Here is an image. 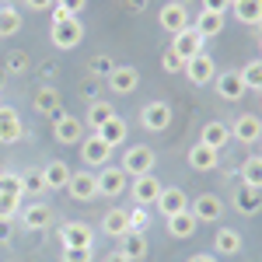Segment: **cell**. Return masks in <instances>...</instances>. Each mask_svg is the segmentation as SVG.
Listing matches in <instances>:
<instances>
[{
  "label": "cell",
  "instance_id": "1",
  "mask_svg": "<svg viewBox=\"0 0 262 262\" xmlns=\"http://www.w3.org/2000/svg\"><path fill=\"white\" fill-rule=\"evenodd\" d=\"M154 164H158V154H154L147 143H133L129 150H122V164H119V168L126 171V175L137 179V175H150Z\"/></svg>",
  "mask_w": 262,
  "mask_h": 262
},
{
  "label": "cell",
  "instance_id": "2",
  "mask_svg": "<svg viewBox=\"0 0 262 262\" xmlns=\"http://www.w3.org/2000/svg\"><path fill=\"white\" fill-rule=\"evenodd\" d=\"M49 42L67 53V49H77L84 42V25L81 18H67V21H53V28H49Z\"/></svg>",
  "mask_w": 262,
  "mask_h": 262
},
{
  "label": "cell",
  "instance_id": "3",
  "mask_svg": "<svg viewBox=\"0 0 262 262\" xmlns=\"http://www.w3.org/2000/svg\"><path fill=\"white\" fill-rule=\"evenodd\" d=\"M67 196L77 203H91L98 200V179H95V171H70V182H67Z\"/></svg>",
  "mask_w": 262,
  "mask_h": 262
},
{
  "label": "cell",
  "instance_id": "4",
  "mask_svg": "<svg viewBox=\"0 0 262 262\" xmlns=\"http://www.w3.org/2000/svg\"><path fill=\"white\" fill-rule=\"evenodd\" d=\"M231 126V140L245 143V147H252V143L262 140V119L255 116V112H242L234 122H227Z\"/></svg>",
  "mask_w": 262,
  "mask_h": 262
},
{
  "label": "cell",
  "instance_id": "5",
  "mask_svg": "<svg viewBox=\"0 0 262 262\" xmlns=\"http://www.w3.org/2000/svg\"><path fill=\"white\" fill-rule=\"evenodd\" d=\"M140 126L147 133H164L171 126V105L168 101H147L140 108Z\"/></svg>",
  "mask_w": 262,
  "mask_h": 262
},
{
  "label": "cell",
  "instance_id": "6",
  "mask_svg": "<svg viewBox=\"0 0 262 262\" xmlns=\"http://www.w3.org/2000/svg\"><path fill=\"white\" fill-rule=\"evenodd\" d=\"M95 179H98V196H105V200H119L129 185V175L122 168H112V164H105Z\"/></svg>",
  "mask_w": 262,
  "mask_h": 262
},
{
  "label": "cell",
  "instance_id": "7",
  "mask_svg": "<svg viewBox=\"0 0 262 262\" xmlns=\"http://www.w3.org/2000/svg\"><path fill=\"white\" fill-rule=\"evenodd\" d=\"M105 81H108V91H112V95H133V91L140 88V70L129 67V63H116Z\"/></svg>",
  "mask_w": 262,
  "mask_h": 262
},
{
  "label": "cell",
  "instance_id": "8",
  "mask_svg": "<svg viewBox=\"0 0 262 262\" xmlns=\"http://www.w3.org/2000/svg\"><path fill=\"white\" fill-rule=\"evenodd\" d=\"M53 137H56V143H63V147L81 143L84 140V119L70 116V112H60L56 122H53Z\"/></svg>",
  "mask_w": 262,
  "mask_h": 262
},
{
  "label": "cell",
  "instance_id": "9",
  "mask_svg": "<svg viewBox=\"0 0 262 262\" xmlns=\"http://www.w3.org/2000/svg\"><path fill=\"white\" fill-rule=\"evenodd\" d=\"M158 25H161V32H168V35L185 32V28H189V11H185V4L168 0L161 11H158Z\"/></svg>",
  "mask_w": 262,
  "mask_h": 262
},
{
  "label": "cell",
  "instance_id": "10",
  "mask_svg": "<svg viewBox=\"0 0 262 262\" xmlns=\"http://www.w3.org/2000/svg\"><path fill=\"white\" fill-rule=\"evenodd\" d=\"M185 77H189V84H196V88H206V84H213V77H217L213 56H210V53L203 49L200 56L185 60Z\"/></svg>",
  "mask_w": 262,
  "mask_h": 262
},
{
  "label": "cell",
  "instance_id": "11",
  "mask_svg": "<svg viewBox=\"0 0 262 262\" xmlns=\"http://www.w3.org/2000/svg\"><path fill=\"white\" fill-rule=\"evenodd\" d=\"M60 242L63 248H95V231L84 221H67L60 227Z\"/></svg>",
  "mask_w": 262,
  "mask_h": 262
},
{
  "label": "cell",
  "instance_id": "12",
  "mask_svg": "<svg viewBox=\"0 0 262 262\" xmlns=\"http://www.w3.org/2000/svg\"><path fill=\"white\" fill-rule=\"evenodd\" d=\"M81 158H84L88 168H105L108 158H112V147L101 140L98 133H88V137L81 140Z\"/></svg>",
  "mask_w": 262,
  "mask_h": 262
},
{
  "label": "cell",
  "instance_id": "13",
  "mask_svg": "<svg viewBox=\"0 0 262 262\" xmlns=\"http://www.w3.org/2000/svg\"><path fill=\"white\" fill-rule=\"evenodd\" d=\"M203 46H206V39H203L192 25H189L185 32L171 35V46H168V49H171V53H179L182 60H192V56H200V53H203Z\"/></svg>",
  "mask_w": 262,
  "mask_h": 262
},
{
  "label": "cell",
  "instance_id": "14",
  "mask_svg": "<svg viewBox=\"0 0 262 262\" xmlns=\"http://www.w3.org/2000/svg\"><path fill=\"white\" fill-rule=\"evenodd\" d=\"M189 210H192V217L200 224H213L224 217V203L221 196H213V192H203V196H196V200L189 203Z\"/></svg>",
  "mask_w": 262,
  "mask_h": 262
},
{
  "label": "cell",
  "instance_id": "15",
  "mask_svg": "<svg viewBox=\"0 0 262 262\" xmlns=\"http://www.w3.org/2000/svg\"><path fill=\"white\" fill-rule=\"evenodd\" d=\"M25 137V122L14 105H0V143H18Z\"/></svg>",
  "mask_w": 262,
  "mask_h": 262
},
{
  "label": "cell",
  "instance_id": "16",
  "mask_svg": "<svg viewBox=\"0 0 262 262\" xmlns=\"http://www.w3.org/2000/svg\"><path fill=\"white\" fill-rule=\"evenodd\" d=\"M161 182L154 179V171H150V175H137V179H133V203H137V206H154V203H158V196H161Z\"/></svg>",
  "mask_w": 262,
  "mask_h": 262
},
{
  "label": "cell",
  "instance_id": "17",
  "mask_svg": "<svg viewBox=\"0 0 262 262\" xmlns=\"http://www.w3.org/2000/svg\"><path fill=\"white\" fill-rule=\"evenodd\" d=\"M154 206H158V213H161V217H171V213L189 210V196H185V189H179V185H164Z\"/></svg>",
  "mask_w": 262,
  "mask_h": 262
},
{
  "label": "cell",
  "instance_id": "18",
  "mask_svg": "<svg viewBox=\"0 0 262 262\" xmlns=\"http://www.w3.org/2000/svg\"><path fill=\"white\" fill-rule=\"evenodd\" d=\"M53 221V210H49V203H28V206H21V227L25 231H46V224Z\"/></svg>",
  "mask_w": 262,
  "mask_h": 262
},
{
  "label": "cell",
  "instance_id": "19",
  "mask_svg": "<svg viewBox=\"0 0 262 262\" xmlns=\"http://www.w3.org/2000/svg\"><path fill=\"white\" fill-rule=\"evenodd\" d=\"M200 143H206L210 150H224L227 143H231V126L221 119H213V122H203V129H200Z\"/></svg>",
  "mask_w": 262,
  "mask_h": 262
},
{
  "label": "cell",
  "instance_id": "20",
  "mask_svg": "<svg viewBox=\"0 0 262 262\" xmlns=\"http://www.w3.org/2000/svg\"><path fill=\"white\" fill-rule=\"evenodd\" d=\"M32 108H35L39 116H46V119H56V116H60V91L49 88V84H42L39 91L32 95Z\"/></svg>",
  "mask_w": 262,
  "mask_h": 262
},
{
  "label": "cell",
  "instance_id": "21",
  "mask_svg": "<svg viewBox=\"0 0 262 262\" xmlns=\"http://www.w3.org/2000/svg\"><path fill=\"white\" fill-rule=\"evenodd\" d=\"M185 161H189L192 171H213L217 161H221V150H210L206 143H192L189 154H185Z\"/></svg>",
  "mask_w": 262,
  "mask_h": 262
},
{
  "label": "cell",
  "instance_id": "22",
  "mask_svg": "<svg viewBox=\"0 0 262 262\" xmlns=\"http://www.w3.org/2000/svg\"><path fill=\"white\" fill-rule=\"evenodd\" d=\"M213 81H217V95H221L224 101L245 98V81H242V74H238V70H224V74H217Z\"/></svg>",
  "mask_w": 262,
  "mask_h": 262
},
{
  "label": "cell",
  "instance_id": "23",
  "mask_svg": "<svg viewBox=\"0 0 262 262\" xmlns=\"http://www.w3.org/2000/svg\"><path fill=\"white\" fill-rule=\"evenodd\" d=\"M101 234H108V238L129 234V210H122V206L105 210V217H101Z\"/></svg>",
  "mask_w": 262,
  "mask_h": 262
},
{
  "label": "cell",
  "instance_id": "24",
  "mask_svg": "<svg viewBox=\"0 0 262 262\" xmlns=\"http://www.w3.org/2000/svg\"><path fill=\"white\" fill-rule=\"evenodd\" d=\"M164 227H168V234H171V238H192V234H196V227H200V221L192 217V210H182V213L164 217Z\"/></svg>",
  "mask_w": 262,
  "mask_h": 262
},
{
  "label": "cell",
  "instance_id": "25",
  "mask_svg": "<svg viewBox=\"0 0 262 262\" xmlns=\"http://www.w3.org/2000/svg\"><path fill=\"white\" fill-rule=\"evenodd\" d=\"M227 11L242 21V25H252V28L262 25V0H231Z\"/></svg>",
  "mask_w": 262,
  "mask_h": 262
},
{
  "label": "cell",
  "instance_id": "26",
  "mask_svg": "<svg viewBox=\"0 0 262 262\" xmlns=\"http://www.w3.org/2000/svg\"><path fill=\"white\" fill-rule=\"evenodd\" d=\"M242 231H234V227H221L217 234H213V252L217 255H238L242 252Z\"/></svg>",
  "mask_w": 262,
  "mask_h": 262
},
{
  "label": "cell",
  "instance_id": "27",
  "mask_svg": "<svg viewBox=\"0 0 262 262\" xmlns=\"http://www.w3.org/2000/svg\"><path fill=\"white\" fill-rule=\"evenodd\" d=\"M126 129H129V126H126V119H122L119 112H116V116L105 122L101 129H95V133H98L101 140H105L108 147H112V150H116V147H122V143H126Z\"/></svg>",
  "mask_w": 262,
  "mask_h": 262
},
{
  "label": "cell",
  "instance_id": "28",
  "mask_svg": "<svg viewBox=\"0 0 262 262\" xmlns=\"http://www.w3.org/2000/svg\"><path fill=\"white\" fill-rule=\"evenodd\" d=\"M42 179H46V189H49V192L67 189V182H70V164L67 161H49L42 168Z\"/></svg>",
  "mask_w": 262,
  "mask_h": 262
},
{
  "label": "cell",
  "instance_id": "29",
  "mask_svg": "<svg viewBox=\"0 0 262 262\" xmlns=\"http://www.w3.org/2000/svg\"><path fill=\"white\" fill-rule=\"evenodd\" d=\"M242 185H245V189L262 192V154L245 158V164H242Z\"/></svg>",
  "mask_w": 262,
  "mask_h": 262
},
{
  "label": "cell",
  "instance_id": "30",
  "mask_svg": "<svg viewBox=\"0 0 262 262\" xmlns=\"http://www.w3.org/2000/svg\"><path fill=\"white\" fill-rule=\"evenodd\" d=\"M259 206H262V192H255V189H238L234 192V210L238 213H245V217H255L259 213Z\"/></svg>",
  "mask_w": 262,
  "mask_h": 262
},
{
  "label": "cell",
  "instance_id": "31",
  "mask_svg": "<svg viewBox=\"0 0 262 262\" xmlns=\"http://www.w3.org/2000/svg\"><path fill=\"white\" fill-rule=\"evenodd\" d=\"M196 32H200L203 39H213V35H221L224 32V14H213V11H200V18L192 25Z\"/></svg>",
  "mask_w": 262,
  "mask_h": 262
},
{
  "label": "cell",
  "instance_id": "32",
  "mask_svg": "<svg viewBox=\"0 0 262 262\" xmlns=\"http://www.w3.org/2000/svg\"><path fill=\"white\" fill-rule=\"evenodd\" d=\"M112 116H116V108H112L108 101H91V108H88V116H84V126H91V133H95V129H101Z\"/></svg>",
  "mask_w": 262,
  "mask_h": 262
},
{
  "label": "cell",
  "instance_id": "33",
  "mask_svg": "<svg viewBox=\"0 0 262 262\" xmlns=\"http://www.w3.org/2000/svg\"><path fill=\"white\" fill-rule=\"evenodd\" d=\"M119 242H122V245H119V252H122V255H129L133 262L147 255V238H143L140 231H129V234H122Z\"/></svg>",
  "mask_w": 262,
  "mask_h": 262
},
{
  "label": "cell",
  "instance_id": "34",
  "mask_svg": "<svg viewBox=\"0 0 262 262\" xmlns=\"http://www.w3.org/2000/svg\"><path fill=\"white\" fill-rule=\"evenodd\" d=\"M21 32V14L18 7H0V39H11Z\"/></svg>",
  "mask_w": 262,
  "mask_h": 262
},
{
  "label": "cell",
  "instance_id": "35",
  "mask_svg": "<svg viewBox=\"0 0 262 262\" xmlns=\"http://www.w3.org/2000/svg\"><path fill=\"white\" fill-rule=\"evenodd\" d=\"M238 74L245 81V91H262V60H248Z\"/></svg>",
  "mask_w": 262,
  "mask_h": 262
},
{
  "label": "cell",
  "instance_id": "36",
  "mask_svg": "<svg viewBox=\"0 0 262 262\" xmlns=\"http://www.w3.org/2000/svg\"><path fill=\"white\" fill-rule=\"evenodd\" d=\"M21 189L32 192V196L49 192V189H46V179H42V168H28V171H21Z\"/></svg>",
  "mask_w": 262,
  "mask_h": 262
},
{
  "label": "cell",
  "instance_id": "37",
  "mask_svg": "<svg viewBox=\"0 0 262 262\" xmlns=\"http://www.w3.org/2000/svg\"><path fill=\"white\" fill-rule=\"evenodd\" d=\"M21 210V196H14V192H0V217L4 221H14Z\"/></svg>",
  "mask_w": 262,
  "mask_h": 262
},
{
  "label": "cell",
  "instance_id": "38",
  "mask_svg": "<svg viewBox=\"0 0 262 262\" xmlns=\"http://www.w3.org/2000/svg\"><path fill=\"white\" fill-rule=\"evenodd\" d=\"M161 70H164V74H179V70H185V60H182L179 53L164 49V53H161Z\"/></svg>",
  "mask_w": 262,
  "mask_h": 262
},
{
  "label": "cell",
  "instance_id": "39",
  "mask_svg": "<svg viewBox=\"0 0 262 262\" xmlns=\"http://www.w3.org/2000/svg\"><path fill=\"white\" fill-rule=\"evenodd\" d=\"M112 67H116V63H112V56H105V53L91 56V74H95V77H108V74H112Z\"/></svg>",
  "mask_w": 262,
  "mask_h": 262
},
{
  "label": "cell",
  "instance_id": "40",
  "mask_svg": "<svg viewBox=\"0 0 262 262\" xmlns=\"http://www.w3.org/2000/svg\"><path fill=\"white\" fill-rule=\"evenodd\" d=\"M0 192H14V196H25V189H21V175H11V171H4V175H0Z\"/></svg>",
  "mask_w": 262,
  "mask_h": 262
},
{
  "label": "cell",
  "instance_id": "41",
  "mask_svg": "<svg viewBox=\"0 0 262 262\" xmlns=\"http://www.w3.org/2000/svg\"><path fill=\"white\" fill-rule=\"evenodd\" d=\"M147 224H150V217H147V206H137V210H129V231H147Z\"/></svg>",
  "mask_w": 262,
  "mask_h": 262
},
{
  "label": "cell",
  "instance_id": "42",
  "mask_svg": "<svg viewBox=\"0 0 262 262\" xmlns=\"http://www.w3.org/2000/svg\"><path fill=\"white\" fill-rule=\"evenodd\" d=\"M95 248H63V262H91Z\"/></svg>",
  "mask_w": 262,
  "mask_h": 262
},
{
  "label": "cell",
  "instance_id": "43",
  "mask_svg": "<svg viewBox=\"0 0 262 262\" xmlns=\"http://www.w3.org/2000/svg\"><path fill=\"white\" fill-rule=\"evenodd\" d=\"M7 70H11V74H25V70H28V56H25V53H11V56H7Z\"/></svg>",
  "mask_w": 262,
  "mask_h": 262
},
{
  "label": "cell",
  "instance_id": "44",
  "mask_svg": "<svg viewBox=\"0 0 262 262\" xmlns=\"http://www.w3.org/2000/svg\"><path fill=\"white\" fill-rule=\"evenodd\" d=\"M21 4H25V11H35V14H46L56 7V0H21Z\"/></svg>",
  "mask_w": 262,
  "mask_h": 262
},
{
  "label": "cell",
  "instance_id": "45",
  "mask_svg": "<svg viewBox=\"0 0 262 262\" xmlns=\"http://www.w3.org/2000/svg\"><path fill=\"white\" fill-rule=\"evenodd\" d=\"M56 7H63L67 14H74V18H77L84 7H88V0H56Z\"/></svg>",
  "mask_w": 262,
  "mask_h": 262
},
{
  "label": "cell",
  "instance_id": "46",
  "mask_svg": "<svg viewBox=\"0 0 262 262\" xmlns=\"http://www.w3.org/2000/svg\"><path fill=\"white\" fill-rule=\"evenodd\" d=\"M231 0H203V11H213V14H227Z\"/></svg>",
  "mask_w": 262,
  "mask_h": 262
},
{
  "label": "cell",
  "instance_id": "47",
  "mask_svg": "<svg viewBox=\"0 0 262 262\" xmlns=\"http://www.w3.org/2000/svg\"><path fill=\"white\" fill-rule=\"evenodd\" d=\"M11 234H14V221H4L0 217V242H11Z\"/></svg>",
  "mask_w": 262,
  "mask_h": 262
},
{
  "label": "cell",
  "instance_id": "48",
  "mask_svg": "<svg viewBox=\"0 0 262 262\" xmlns=\"http://www.w3.org/2000/svg\"><path fill=\"white\" fill-rule=\"evenodd\" d=\"M122 4H126V11H133V14L147 11V0H122Z\"/></svg>",
  "mask_w": 262,
  "mask_h": 262
},
{
  "label": "cell",
  "instance_id": "49",
  "mask_svg": "<svg viewBox=\"0 0 262 262\" xmlns=\"http://www.w3.org/2000/svg\"><path fill=\"white\" fill-rule=\"evenodd\" d=\"M101 262H133V259H129V255H122L119 248H116V252H108V255H105Z\"/></svg>",
  "mask_w": 262,
  "mask_h": 262
},
{
  "label": "cell",
  "instance_id": "50",
  "mask_svg": "<svg viewBox=\"0 0 262 262\" xmlns=\"http://www.w3.org/2000/svg\"><path fill=\"white\" fill-rule=\"evenodd\" d=\"M185 262H217V255L213 252H196L192 259H185Z\"/></svg>",
  "mask_w": 262,
  "mask_h": 262
},
{
  "label": "cell",
  "instance_id": "51",
  "mask_svg": "<svg viewBox=\"0 0 262 262\" xmlns=\"http://www.w3.org/2000/svg\"><path fill=\"white\" fill-rule=\"evenodd\" d=\"M67 18H74V14H67L63 7H53V21H67Z\"/></svg>",
  "mask_w": 262,
  "mask_h": 262
},
{
  "label": "cell",
  "instance_id": "52",
  "mask_svg": "<svg viewBox=\"0 0 262 262\" xmlns=\"http://www.w3.org/2000/svg\"><path fill=\"white\" fill-rule=\"evenodd\" d=\"M259 60H262V35H259Z\"/></svg>",
  "mask_w": 262,
  "mask_h": 262
},
{
  "label": "cell",
  "instance_id": "53",
  "mask_svg": "<svg viewBox=\"0 0 262 262\" xmlns=\"http://www.w3.org/2000/svg\"><path fill=\"white\" fill-rule=\"evenodd\" d=\"M0 105H4V95H0Z\"/></svg>",
  "mask_w": 262,
  "mask_h": 262
},
{
  "label": "cell",
  "instance_id": "54",
  "mask_svg": "<svg viewBox=\"0 0 262 262\" xmlns=\"http://www.w3.org/2000/svg\"><path fill=\"white\" fill-rule=\"evenodd\" d=\"M179 4H185V0H179Z\"/></svg>",
  "mask_w": 262,
  "mask_h": 262
},
{
  "label": "cell",
  "instance_id": "55",
  "mask_svg": "<svg viewBox=\"0 0 262 262\" xmlns=\"http://www.w3.org/2000/svg\"><path fill=\"white\" fill-rule=\"evenodd\" d=\"M259 143H262V140H259Z\"/></svg>",
  "mask_w": 262,
  "mask_h": 262
}]
</instances>
